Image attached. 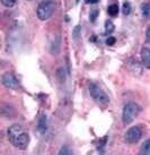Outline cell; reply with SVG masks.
I'll return each instance as SVG.
<instances>
[{
    "label": "cell",
    "mask_w": 150,
    "mask_h": 155,
    "mask_svg": "<svg viewBox=\"0 0 150 155\" xmlns=\"http://www.w3.org/2000/svg\"><path fill=\"white\" fill-rule=\"evenodd\" d=\"M37 129L41 134H45L47 130V119L45 114H41L37 120Z\"/></svg>",
    "instance_id": "7"
},
{
    "label": "cell",
    "mask_w": 150,
    "mask_h": 155,
    "mask_svg": "<svg viewBox=\"0 0 150 155\" xmlns=\"http://www.w3.org/2000/svg\"><path fill=\"white\" fill-rule=\"evenodd\" d=\"M141 14L145 18L150 17V5L147 2H143L141 5Z\"/></svg>",
    "instance_id": "10"
},
{
    "label": "cell",
    "mask_w": 150,
    "mask_h": 155,
    "mask_svg": "<svg viewBox=\"0 0 150 155\" xmlns=\"http://www.w3.org/2000/svg\"><path fill=\"white\" fill-rule=\"evenodd\" d=\"M56 1L54 0H43L36 8V15L40 21H47L54 14Z\"/></svg>",
    "instance_id": "2"
},
{
    "label": "cell",
    "mask_w": 150,
    "mask_h": 155,
    "mask_svg": "<svg viewBox=\"0 0 150 155\" xmlns=\"http://www.w3.org/2000/svg\"><path fill=\"white\" fill-rule=\"evenodd\" d=\"M89 93H90V96L94 99L95 102L97 104H99V105L105 107V105H107V104L110 103L108 95L102 88H99L96 84H90L89 85Z\"/></svg>",
    "instance_id": "4"
},
{
    "label": "cell",
    "mask_w": 150,
    "mask_h": 155,
    "mask_svg": "<svg viewBox=\"0 0 150 155\" xmlns=\"http://www.w3.org/2000/svg\"><path fill=\"white\" fill-rule=\"evenodd\" d=\"M1 82H2V85L7 88H10V90L18 88V81L13 73H9V71L5 73L1 77Z\"/></svg>",
    "instance_id": "6"
},
{
    "label": "cell",
    "mask_w": 150,
    "mask_h": 155,
    "mask_svg": "<svg viewBox=\"0 0 150 155\" xmlns=\"http://www.w3.org/2000/svg\"><path fill=\"white\" fill-rule=\"evenodd\" d=\"M141 112V107L134 102H129L124 105L123 112H122V120L124 125L131 124Z\"/></svg>",
    "instance_id": "3"
},
{
    "label": "cell",
    "mask_w": 150,
    "mask_h": 155,
    "mask_svg": "<svg viewBox=\"0 0 150 155\" xmlns=\"http://www.w3.org/2000/svg\"><path fill=\"white\" fill-rule=\"evenodd\" d=\"M131 13V5L129 1H125L124 4H123V14L124 15H129V14Z\"/></svg>",
    "instance_id": "14"
},
{
    "label": "cell",
    "mask_w": 150,
    "mask_h": 155,
    "mask_svg": "<svg viewBox=\"0 0 150 155\" xmlns=\"http://www.w3.org/2000/svg\"><path fill=\"white\" fill-rule=\"evenodd\" d=\"M107 13H108V15L112 16V17L117 16V14H119V6H117L116 4L110 5L108 8H107Z\"/></svg>",
    "instance_id": "9"
},
{
    "label": "cell",
    "mask_w": 150,
    "mask_h": 155,
    "mask_svg": "<svg viewBox=\"0 0 150 155\" xmlns=\"http://www.w3.org/2000/svg\"><path fill=\"white\" fill-rule=\"evenodd\" d=\"M8 139L10 144L18 148V150H26L30 144V135L26 133L25 129L21 125L10 126L7 131Z\"/></svg>",
    "instance_id": "1"
},
{
    "label": "cell",
    "mask_w": 150,
    "mask_h": 155,
    "mask_svg": "<svg viewBox=\"0 0 150 155\" xmlns=\"http://www.w3.org/2000/svg\"><path fill=\"white\" fill-rule=\"evenodd\" d=\"M16 1L17 0H1V4L4 5L5 7H7V8H11L16 5Z\"/></svg>",
    "instance_id": "13"
},
{
    "label": "cell",
    "mask_w": 150,
    "mask_h": 155,
    "mask_svg": "<svg viewBox=\"0 0 150 155\" xmlns=\"http://www.w3.org/2000/svg\"><path fill=\"white\" fill-rule=\"evenodd\" d=\"M87 4H97L99 0H85Z\"/></svg>",
    "instance_id": "19"
},
{
    "label": "cell",
    "mask_w": 150,
    "mask_h": 155,
    "mask_svg": "<svg viewBox=\"0 0 150 155\" xmlns=\"http://www.w3.org/2000/svg\"><path fill=\"white\" fill-rule=\"evenodd\" d=\"M146 41L150 43V25H149V27L147 28V32H146Z\"/></svg>",
    "instance_id": "18"
},
{
    "label": "cell",
    "mask_w": 150,
    "mask_h": 155,
    "mask_svg": "<svg viewBox=\"0 0 150 155\" xmlns=\"http://www.w3.org/2000/svg\"><path fill=\"white\" fill-rule=\"evenodd\" d=\"M78 31H79V26H77V27H76V30H75V32H73L75 39H77V38H78Z\"/></svg>",
    "instance_id": "20"
},
{
    "label": "cell",
    "mask_w": 150,
    "mask_h": 155,
    "mask_svg": "<svg viewBox=\"0 0 150 155\" xmlns=\"http://www.w3.org/2000/svg\"><path fill=\"white\" fill-rule=\"evenodd\" d=\"M140 154H150V139H147L141 145Z\"/></svg>",
    "instance_id": "11"
},
{
    "label": "cell",
    "mask_w": 150,
    "mask_h": 155,
    "mask_svg": "<svg viewBox=\"0 0 150 155\" xmlns=\"http://www.w3.org/2000/svg\"><path fill=\"white\" fill-rule=\"evenodd\" d=\"M142 137V130L140 127L138 126H134V127H131L130 129L125 133L124 135V140L128 144H134V143H138Z\"/></svg>",
    "instance_id": "5"
},
{
    "label": "cell",
    "mask_w": 150,
    "mask_h": 155,
    "mask_svg": "<svg viewBox=\"0 0 150 155\" xmlns=\"http://www.w3.org/2000/svg\"><path fill=\"white\" fill-rule=\"evenodd\" d=\"M141 60L142 64L146 68L150 69V49L149 48H143L141 50Z\"/></svg>",
    "instance_id": "8"
},
{
    "label": "cell",
    "mask_w": 150,
    "mask_h": 155,
    "mask_svg": "<svg viewBox=\"0 0 150 155\" xmlns=\"http://www.w3.org/2000/svg\"><path fill=\"white\" fill-rule=\"evenodd\" d=\"M77 1H78V0H77Z\"/></svg>",
    "instance_id": "22"
},
{
    "label": "cell",
    "mask_w": 150,
    "mask_h": 155,
    "mask_svg": "<svg viewBox=\"0 0 150 155\" xmlns=\"http://www.w3.org/2000/svg\"><path fill=\"white\" fill-rule=\"evenodd\" d=\"M115 38L114 36H108V39L106 40V44L107 45H114L115 44Z\"/></svg>",
    "instance_id": "16"
},
{
    "label": "cell",
    "mask_w": 150,
    "mask_h": 155,
    "mask_svg": "<svg viewBox=\"0 0 150 155\" xmlns=\"http://www.w3.org/2000/svg\"><path fill=\"white\" fill-rule=\"evenodd\" d=\"M28 1H30V0H28Z\"/></svg>",
    "instance_id": "21"
},
{
    "label": "cell",
    "mask_w": 150,
    "mask_h": 155,
    "mask_svg": "<svg viewBox=\"0 0 150 155\" xmlns=\"http://www.w3.org/2000/svg\"><path fill=\"white\" fill-rule=\"evenodd\" d=\"M114 27H115V26H114V24H113L111 21H106V22H105V32H106V33H108V34L112 33L113 31L115 30Z\"/></svg>",
    "instance_id": "12"
},
{
    "label": "cell",
    "mask_w": 150,
    "mask_h": 155,
    "mask_svg": "<svg viewBox=\"0 0 150 155\" xmlns=\"http://www.w3.org/2000/svg\"><path fill=\"white\" fill-rule=\"evenodd\" d=\"M97 15H98V9H93V10L90 12V15H89L90 21H91V22H95V19L97 18Z\"/></svg>",
    "instance_id": "15"
},
{
    "label": "cell",
    "mask_w": 150,
    "mask_h": 155,
    "mask_svg": "<svg viewBox=\"0 0 150 155\" xmlns=\"http://www.w3.org/2000/svg\"><path fill=\"white\" fill-rule=\"evenodd\" d=\"M59 154H70V150H69L67 146H63L62 148L60 150L59 152Z\"/></svg>",
    "instance_id": "17"
}]
</instances>
